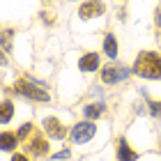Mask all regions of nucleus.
I'll return each mask as SVG.
<instances>
[{
    "instance_id": "obj_14",
    "label": "nucleus",
    "mask_w": 161,
    "mask_h": 161,
    "mask_svg": "<svg viewBox=\"0 0 161 161\" xmlns=\"http://www.w3.org/2000/svg\"><path fill=\"white\" fill-rule=\"evenodd\" d=\"M32 129H35V127H32V124H30V122H25V124H21V127L16 129V136H19V141H23V138H28V136H30V134H32Z\"/></svg>"
},
{
    "instance_id": "obj_16",
    "label": "nucleus",
    "mask_w": 161,
    "mask_h": 161,
    "mask_svg": "<svg viewBox=\"0 0 161 161\" xmlns=\"http://www.w3.org/2000/svg\"><path fill=\"white\" fill-rule=\"evenodd\" d=\"M147 106H150V113L154 115V118H159V113H161V101H150V99H147Z\"/></svg>"
},
{
    "instance_id": "obj_18",
    "label": "nucleus",
    "mask_w": 161,
    "mask_h": 161,
    "mask_svg": "<svg viewBox=\"0 0 161 161\" xmlns=\"http://www.w3.org/2000/svg\"><path fill=\"white\" fill-rule=\"evenodd\" d=\"M12 161H30L25 154H21V152H16V154H12Z\"/></svg>"
},
{
    "instance_id": "obj_13",
    "label": "nucleus",
    "mask_w": 161,
    "mask_h": 161,
    "mask_svg": "<svg viewBox=\"0 0 161 161\" xmlns=\"http://www.w3.org/2000/svg\"><path fill=\"white\" fill-rule=\"evenodd\" d=\"M104 111H106V104H104V101H97V104H87L83 108V115L90 118V120H97V118H101Z\"/></svg>"
},
{
    "instance_id": "obj_5",
    "label": "nucleus",
    "mask_w": 161,
    "mask_h": 161,
    "mask_svg": "<svg viewBox=\"0 0 161 161\" xmlns=\"http://www.w3.org/2000/svg\"><path fill=\"white\" fill-rule=\"evenodd\" d=\"M104 12H106V5L101 3V0H85V3L78 7V16L83 19V21L97 19V16H101Z\"/></svg>"
},
{
    "instance_id": "obj_6",
    "label": "nucleus",
    "mask_w": 161,
    "mask_h": 161,
    "mask_svg": "<svg viewBox=\"0 0 161 161\" xmlns=\"http://www.w3.org/2000/svg\"><path fill=\"white\" fill-rule=\"evenodd\" d=\"M44 131H46V136L53 138V141H62V138H67V129H64V124L58 118H53V115L44 118Z\"/></svg>"
},
{
    "instance_id": "obj_17",
    "label": "nucleus",
    "mask_w": 161,
    "mask_h": 161,
    "mask_svg": "<svg viewBox=\"0 0 161 161\" xmlns=\"http://www.w3.org/2000/svg\"><path fill=\"white\" fill-rule=\"evenodd\" d=\"M69 157H71L69 150H60V152H55V154H51V159H69Z\"/></svg>"
},
{
    "instance_id": "obj_10",
    "label": "nucleus",
    "mask_w": 161,
    "mask_h": 161,
    "mask_svg": "<svg viewBox=\"0 0 161 161\" xmlns=\"http://www.w3.org/2000/svg\"><path fill=\"white\" fill-rule=\"evenodd\" d=\"M19 145V136L12 131H0V150L3 152H16Z\"/></svg>"
},
{
    "instance_id": "obj_8",
    "label": "nucleus",
    "mask_w": 161,
    "mask_h": 161,
    "mask_svg": "<svg viewBox=\"0 0 161 161\" xmlns=\"http://www.w3.org/2000/svg\"><path fill=\"white\" fill-rule=\"evenodd\" d=\"M28 150H30L32 154H37V157L48 154V141H46V136L35 134V136L30 138V145H28Z\"/></svg>"
},
{
    "instance_id": "obj_19",
    "label": "nucleus",
    "mask_w": 161,
    "mask_h": 161,
    "mask_svg": "<svg viewBox=\"0 0 161 161\" xmlns=\"http://www.w3.org/2000/svg\"><path fill=\"white\" fill-rule=\"evenodd\" d=\"M3 64H7V58H5V53H3V48H0V67Z\"/></svg>"
},
{
    "instance_id": "obj_11",
    "label": "nucleus",
    "mask_w": 161,
    "mask_h": 161,
    "mask_svg": "<svg viewBox=\"0 0 161 161\" xmlns=\"http://www.w3.org/2000/svg\"><path fill=\"white\" fill-rule=\"evenodd\" d=\"M104 53L108 60H115L118 58V37H115L113 32H108L104 37Z\"/></svg>"
},
{
    "instance_id": "obj_2",
    "label": "nucleus",
    "mask_w": 161,
    "mask_h": 161,
    "mask_svg": "<svg viewBox=\"0 0 161 161\" xmlns=\"http://www.w3.org/2000/svg\"><path fill=\"white\" fill-rule=\"evenodd\" d=\"M14 92L21 94V97H25V99H30V101H42V104H48L51 101V94L44 90L42 85H37L35 80L19 78L16 83H14Z\"/></svg>"
},
{
    "instance_id": "obj_9",
    "label": "nucleus",
    "mask_w": 161,
    "mask_h": 161,
    "mask_svg": "<svg viewBox=\"0 0 161 161\" xmlns=\"http://www.w3.org/2000/svg\"><path fill=\"white\" fill-rule=\"evenodd\" d=\"M118 161H136L138 159V152L134 147H129V143L124 141V138H120V143H118Z\"/></svg>"
},
{
    "instance_id": "obj_1",
    "label": "nucleus",
    "mask_w": 161,
    "mask_h": 161,
    "mask_svg": "<svg viewBox=\"0 0 161 161\" xmlns=\"http://www.w3.org/2000/svg\"><path fill=\"white\" fill-rule=\"evenodd\" d=\"M134 74H138L141 78H161V55L159 53H152V51H145L136 58V64H134Z\"/></svg>"
},
{
    "instance_id": "obj_4",
    "label": "nucleus",
    "mask_w": 161,
    "mask_h": 161,
    "mask_svg": "<svg viewBox=\"0 0 161 161\" xmlns=\"http://www.w3.org/2000/svg\"><path fill=\"white\" fill-rule=\"evenodd\" d=\"M131 71H134V69H129V67H118V64H108V67L101 69V80H104L106 85H118V83H122V80L131 74Z\"/></svg>"
},
{
    "instance_id": "obj_3",
    "label": "nucleus",
    "mask_w": 161,
    "mask_h": 161,
    "mask_svg": "<svg viewBox=\"0 0 161 161\" xmlns=\"http://www.w3.org/2000/svg\"><path fill=\"white\" fill-rule=\"evenodd\" d=\"M94 136H97V124H94L92 120L76 122L74 127L69 129V141L74 145H85V143H90Z\"/></svg>"
},
{
    "instance_id": "obj_12",
    "label": "nucleus",
    "mask_w": 161,
    "mask_h": 161,
    "mask_svg": "<svg viewBox=\"0 0 161 161\" xmlns=\"http://www.w3.org/2000/svg\"><path fill=\"white\" fill-rule=\"evenodd\" d=\"M12 118H14V104H12V99H3V101H0V124L12 122Z\"/></svg>"
},
{
    "instance_id": "obj_7",
    "label": "nucleus",
    "mask_w": 161,
    "mask_h": 161,
    "mask_svg": "<svg viewBox=\"0 0 161 161\" xmlns=\"http://www.w3.org/2000/svg\"><path fill=\"white\" fill-rule=\"evenodd\" d=\"M78 69L83 71V74H92V71H97L99 69V53H94V51L83 53L78 58Z\"/></svg>"
},
{
    "instance_id": "obj_15",
    "label": "nucleus",
    "mask_w": 161,
    "mask_h": 161,
    "mask_svg": "<svg viewBox=\"0 0 161 161\" xmlns=\"http://www.w3.org/2000/svg\"><path fill=\"white\" fill-rule=\"evenodd\" d=\"M12 30H5V32H0V44L5 46V51H12Z\"/></svg>"
}]
</instances>
